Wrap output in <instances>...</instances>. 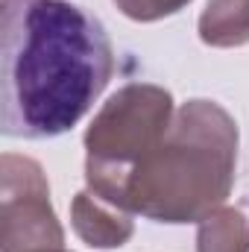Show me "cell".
<instances>
[{
	"instance_id": "obj_1",
	"label": "cell",
	"mask_w": 249,
	"mask_h": 252,
	"mask_svg": "<svg viewBox=\"0 0 249 252\" xmlns=\"http://www.w3.org/2000/svg\"><path fill=\"white\" fill-rule=\"evenodd\" d=\"M115 70L103 24L64 0H0V129L56 138L79 124Z\"/></svg>"
},
{
	"instance_id": "obj_2",
	"label": "cell",
	"mask_w": 249,
	"mask_h": 252,
	"mask_svg": "<svg viewBox=\"0 0 249 252\" xmlns=\"http://www.w3.org/2000/svg\"><path fill=\"white\" fill-rule=\"evenodd\" d=\"M235 164V118L211 100H190L132 173L126 211L156 223H202L232 193Z\"/></svg>"
},
{
	"instance_id": "obj_3",
	"label": "cell",
	"mask_w": 249,
	"mask_h": 252,
	"mask_svg": "<svg viewBox=\"0 0 249 252\" xmlns=\"http://www.w3.org/2000/svg\"><path fill=\"white\" fill-rule=\"evenodd\" d=\"M173 115L170 91L150 82H132L109 97L85 132L88 190L126 208L132 173L164 138Z\"/></svg>"
},
{
	"instance_id": "obj_4",
	"label": "cell",
	"mask_w": 249,
	"mask_h": 252,
	"mask_svg": "<svg viewBox=\"0 0 249 252\" xmlns=\"http://www.w3.org/2000/svg\"><path fill=\"white\" fill-rule=\"evenodd\" d=\"M64 247V232L50 205V188L41 167L24 156H3L0 196V250L32 252Z\"/></svg>"
},
{
	"instance_id": "obj_5",
	"label": "cell",
	"mask_w": 249,
	"mask_h": 252,
	"mask_svg": "<svg viewBox=\"0 0 249 252\" xmlns=\"http://www.w3.org/2000/svg\"><path fill=\"white\" fill-rule=\"evenodd\" d=\"M70 223H73V232L88 247H97V250L124 247L132 238V232H135L132 211H126L121 205L97 196L94 190H82V193L73 196Z\"/></svg>"
},
{
	"instance_id": "obj_6",
	"label": "cell",
	"mask_w": 249,
	"mask_h": 252,
	"mask_svg": "<svg viewBox=\"0 0 249 252\" xmlns=\"http://www.w3.org/2000/svg\"><path fill=\"white\" fill-rule=\"evenodd\" d=\"M199 38L208 47L249 44V0H208L199 15Z\"/></svg>"
},
{
	"instance_id": "obj_7",
	"label": "cell",
	"mask_w": 249,
	"mask_h": 252,
	"mask_svg": "<svg viewBox=\"0 0 249 252\" xmlns=\"http://www.w3.org/2000/svg\"><path fill=\"white\" fill-rule=\"evenodd\" d=\"M199 252H249V223L235 208H217L199 223Z\"/></svg>"
},
{
	"instance_id": "obj_8",
	"label": "cell",
	"mask_w": 249,
	"mask_h": 252,
	"mask_svg": "<svg viewBox=\"0 0 249 252\" xmlns=\"http://www.w3.org/2000/svg\"><path fill=\"white\" fill-rule=\"evenodd\" d=\"M115 3L126 18L150 24V21H158V18H167L173 12H179L190 0H115Z\"/></svg>"
},
{
	"instance_id": "obj_9",
	"label": "cell",
	"mask_w": 249,
	"mask_h": 252,
	"mask_svg": "<svg viewBox=\"0 0 249 252\" xmlns=\"http://www.w3.org/2000/svg\"><path fill=\"white\" fill-rule=\"evenodd\" d=\"M32 252H70V250H64V247H53V250H32Z\"/></svg>"
}]
</instances>
